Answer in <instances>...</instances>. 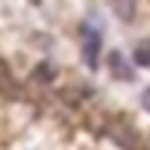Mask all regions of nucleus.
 <instances>
[{"mask_svg": "<svg viewBox=\"0 0 150 150\" xmlns=\"http://www.w3.org/2000/svg\"><path fill=\"white\" fill-rule=\"evenodd\" d=\"M80 47H83V62L94 71L97 68V56H100V33L91 30V27H83L80 30Z\"/></svg>", "mask_w": 150, "mask_h": 150, "instance_id": "nucleus-1", "label": "nucleus"}, {"mask_svg": "<svg viewBox=\"0 0 150 150\" xmlns=\"http://www.w3.org/2000/svg\"><path fill=\"white\" fill-rule=\"evenodd\" d=\"M109 71H112V77H115V80H124V83L132 80V68L127 65V59H124L118 50L109 53Z\"/></svg>", "mask_w": 150, "mask_h": 150, "instance_id": "nucleus-2", "label": "nucleus"}, {"mask_svg": "<svg viewBox=\"0 0 150 150\" xmlns=\"http://www.w3.org/2000/svg\"><path fill=\"white\" fill-rule=\"evenodd\" d=\"M112 6H115V12L124 21H132L135 18V3H132V0H112Z\"/></svg>", "mask_w": 150, "mask_h": 150, "instance_id": "nucleus-3", "label": "nucleus"}, {"mask_svg": "<svg viewBox=\"0 0 150 150\" xmlns=\"http://www.w3.org/2000/svg\"><path fill=\"white\" fill-rule=\"evenodd\" d=\"M53 77H56V71L50 68V62H41V65L33 71V80H38V83H50Z\"/></svg>", "mask_w": 150, "mask_h": 150, "instance_id": "nucleus-4", "label": "nucleus"}, {"mask_svg": "<svg viewBox=\"0 0 150 150\" xmlns=\"http://www.w3.org/2000/svg\"><path fill=\"white\" fill-rule=\"evenodd\" d=\"M129 135H132V129H124V132L118 129V135H115V141H118V144H124L127 150H138V141H135V138H129Z\"/></svg>", "mask_w": 150, "mask_h": 150, "instance_id": "nucleus-5", "label": "nucleus"}, {"mask_svg": "<svg viewBox=\"0 0 150 150\" xmlns=\"http://www.w3.org/2000/svg\"><path fill=\"white\" fill-rule=\"evenodd\" d=\"M135 62L144 65V68H150V41H144V44L135 47Z\"/></svg>", "mask_w": 150, "mask_h": 150, "instance_id": "nucleus-6", "label": "nucleus"}, {"mask_svg": "<svg viewBox=\"0 0 150 150\" xmlns=\"http://www.w3.org/2000/svg\"><path fill=\"white\" fill-rule=\"evenodd\" d=\"M141 100H144V106H147V109H150V88H147V91H144V97H141Z\"/></svg>", "mask_w": 150, "mask_h": 150, "instance_id": "nucleus-7", "label": "nucleus"}]
</instances>
